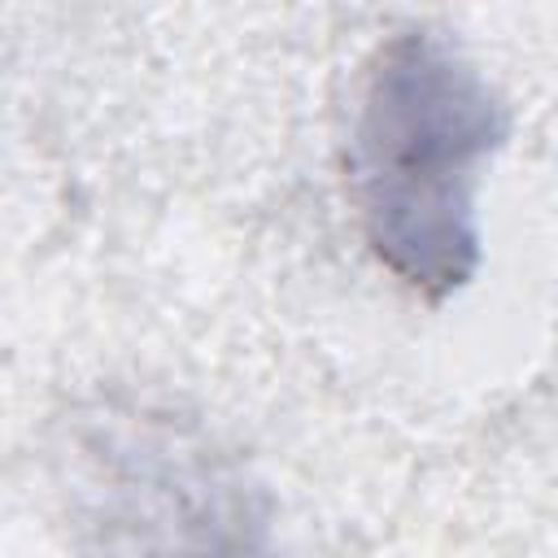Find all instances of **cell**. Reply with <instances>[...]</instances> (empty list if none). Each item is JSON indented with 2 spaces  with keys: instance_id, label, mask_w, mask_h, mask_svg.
<instances>
[{
  "instance_id": "6da1fadb",
  "label": "cell",
  "mask_w": 558,
  "mask_h": 558,
  "mask_svg": "<svg viewBox=\"0 0 558 558\" xmlns=\"http://www.w3.org/2000/svg\"><path fill=\"white\" fill-rule=\"evenodd\" d=\"M497 140L501 105L458 52L432 35L379 48L353 140V183L375 257L410 288L445 296L471 279L475 166Z\"/></svg>"
}]
</instances>
